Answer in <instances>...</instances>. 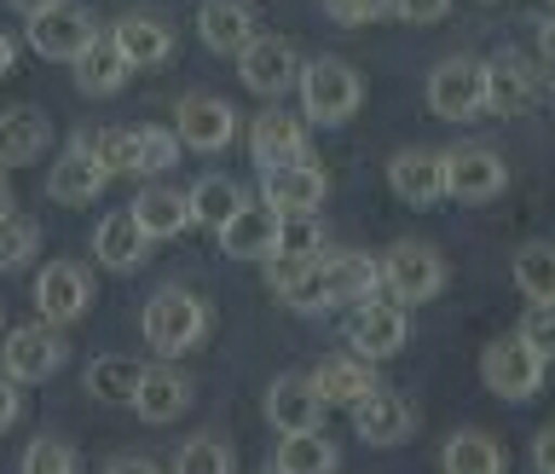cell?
<instances>
[{
	"label": "cell",
	"mask_w": 555,
	"mask_h": 474,
	"mask_svg": "<svg viewBox=\"0 0 555 474\" xmlns=\"http://www.w3.org/2000/svg\"><path fill=\"white\" fill-rule=\"evenodd\" d=\"M376 267H382V290H388L399 307H423V302H434V295L446 290V260H440L434 243L405 238V243H393Z\"/></svg>",
	"instance_id": "cell-3"
},
{
	"label": "cell",
	"mask_w": 555,
	"mask_h": 474,
	"mask_svg": "<svg viewBox=\"0 0 555 474\" xmlns=\"http://www.w3.org/2000/svg\"><path fill=\"white\" fill-rule=\"evenodd\" d=\"M260 197H267L278 215H319V203L330 197V180H324V168H312V163L260 168Z\"/></svg>",
	"instance_id": "cell-16"
},
{
	"label": "cell",
	"mask_w": 555,
	"mask_h": 474,
	"mask_svg": "<svg viewBox=\"0 0 555 474\" xmlns=\"http://www.w3.org/2000/svg\"><path fill=\"white\" fill-rule=\"evenodd\" d=\"M139 324H145L151 354L180 359V354H191V347L208 336V307H203L191 290L168 284V290H156L151 302H145V319H139Z\"/></svg>",
	"instance_id": "cell-1"
},
{
	"label": "cell",
	"mask_w": 555,
	"mask_h": 474,
	"mask_svg": "<svg viewBox=\"0 0 555 474\" xmlns=\"http://www.w3.org/2000/svg\"><path fill=\"white\" fill-rule=\"evenodd\" d=\"M104 185H111V168L99 163L93 139H81V145H69V151L59 156V163H52V174H47V197H52V203H64V208H81V203H93Z\"/></svg>",
	"instance_id": "cell-14"
},
{
	"label": "cell",
	"mask_w": 555,
	"mask_h": 474,
	"mask_svg": "<svg viewBox=\"0 0 555 474\" xmlns=\"http://www.w3.org/2000/svg\"><path fill=\"white\" fill-rule=\"evenodd\" d=\"M220 232V249L232 260H267L278 249V208L272 203H243L225 226H215Z\"/></svg>",
	"instance_id": "cell-19"
},
{
	"label": "cell",
	"mask_w": 555,
	"mask_h": 474,
	"mask_svg": "<svg viewBox=\"0 0 555 474\" xmlns=\"http://www.w3.org/2000/svg\"><path fill=\"white\" fill-rule=\"evenodd\" d=\"M515 284L527 302L555 307V243H527V249L515 255Z\"/></svg>",
	"instance_id": "cell-34"
},
{
	"label": "cell",
	"mask_w": 555,
	"mask_h": 474,
	"mask_svg": "<svg viewBox=\"0 0 555 474\" xmlns=\"http://www.w3.org/2000/svg\"><path fill=\"white\" fill-rule=\"evenodd\" d=\"M173 469L180 474H232L237 458H232L225 440H215V434H197V440H185L180 451H173Z\"/></svg>",
	"instance_id": "cell-35"
},
{
	"label": "cell",
	"mask_w": 555,
	"mask_h": 474,
	"mask_svg": "<svg viewBox=\"0 0 555 474\" xmlns=\"http://www.w3.org/2000/svg\"><path fill=\"white\" fill-rule=\"evenodd\" d=\"M17 388H24V382H17L7 364H0V434H7V428L17 423V411H24V394H17Z\"/></svg>",
	"instance_id": "cell-44"
},
{
	"label": "cell",
	"mask_w": 555,
	"mask_h": 474,
	"mask_svg": "<svg viewBox=\"0 0 555 474\" xmlns=\"http://www.w3.org/2000/svg\"><path fill=\"white\" fill-rule=\"evenodd\" d=\"M532 469H538V474H555V428H544V434L532 440Z\"/></svg>",
	"instance_id": "cell-45"
},
{
	"label": "cell",
	"mask_w": 555,
	"mask_h": 474,
	"mask_svg": "<svg viewBox=\"0 0 555 474\" xmlns=\"http://www.w3.org/2000/svg\"><path fill=\"white\" fill-rule=\"evenodd\" d=\"M538 52H544V64H555V17L538 24Z\"/></svg>",
	"instance_id": "cell-46"
},
{
	"label": "cell",
	"mask_w": 555,
	"mask_h": 474,
	"mask_svg": "<svg viewBox=\"0 0 555 474\" xmlns=\"http://www.w3.org/2000/svg\"><path fill=\"white\" fill-rule=\"evenodd\" d=\"M185 406H191V382L180 371H168V364H145L133 411L145 417V423H173V417H185Z\"/></svg>",
	"instance_id": "cell-27"
},
{
	"label": "cell",
	"mask_w": 555,
	"mask_h": 474,
	"mask_svg": "<svg viewBox=\"0 0 555 474\" xmlns=\"http://www.w3.org/2000/svg\"><path fill=\"white\" fill-rule=\"evenodd\" d=\"M64 336H59V324H17L7 347H0V364L17 376V382H47V376H59L64 371Z\"/></svg>",
	"instance_id": "cell-8"
},
{
	"label": "cell",
	"mask_w": 555,
	"mask_h": 474,
	"mask_svg": "<svg viewBox=\"0 0 555 474\" xmlns=\"http://www.w3.org/2000/svg\"><path fill=\"white\" fill-rule=\"evenodd\" d=\"M440 469L446 474H498L503 469V446L480 428H463L440 446Z\"/></svg>",
	"instance_id": "cell-32"
},
{
	"label": "cell",
	"mask_w": 555,
	"mask_h": 474,
	"mask_svg": "<svg viewBox=\"0 0 555 474\" xmlns=\"http://www.w3.org/2000/svg\"><path fill=\"white\" fill-rule=\"evenodd\" d=\"M405 307L399 302H359L353 307V319H347V347H353V354H364V359H393L399 347H405Z\"/></svg>",
	"instance_id": "cell-11"
},
{
	"label": "cell",
	"mask_w": 555,
	"mask_h": 474,
	"mask_svg": "<svg viewBox=\"0 0 555 474\" xmlns=\"http://www.w3.org/2000/svg\"><path fill=\"white\" fill-rule=\"evenodd\" d=\"M128 76H133V64L121 59V47L111 41V35H99V41L76 59V87H81V93H93V99L121 93V81H128Z\"/></svg>",
	"instance_id": "cell-28"
},
{
	"label": "cell",
	"mask_w": 555,
	"mask_h": 474,
	"mask_svg": "<svg viewBox=\"0 0 555 474\" xmlns=\"http://www.w3.org/2000/svg\"><path fill=\"white\" fill-rule=\"evenodd\" d=\"M353 434H359L364 446H405L411 434H416L411 399L393 394V388H371V394L353 406Z\"/></svg>",
	"instance_id": "cell-13"
},
{
	"label": "cell",
	"mask_w": 555,
	"mask_h": 474,
	"mask_svg": "<svg viewBox=\"0 0 555 474\" xmlns=\"http://www.w3.org/2000/svg\"><path fill=\"white\" fill-rule=\"evenodd\" d=\"M312 388H319L324 406H347V411H353L359 399L376 388V371H371V359H364V354H341V359H324L319 371H312Z\"/></svg>",
	"instance_id": "cell-26"
},
{
	"label": "cell",
	"mask_w": 555,
	"mask_h": 474,
	"mask_svg": "<svg viewBox=\"0 0 555 474\" xmlns=\"http://www.w3.org/2000/svg\"><path fill=\"white\" fill-rule=\"evenodd\" d=\"M173 133H180V145L185 151H203V156H215L232 145V133H237V111L225 99L215 93H191L173 104Z\"/></svg>",
	"instance_id": "cell-7"
},
{
	"label": "cell",
	"mask_w": 555,
	"mask_h": 474,
	"mask_svg": "<svg viewBox=\"0 0 555 474\" xmlns=\"http://www.w3.org/2000/svg\"><path fill=\"white\" fill-rule=\"evenodd\" d=\"M509 185V168L492 145H457L446 151V197L457 203H492Z\"/></svg>",
	"instance_id": "cell-9"
},
{
	"label": "cell",
	"mask_w": 555,
	"mask_h": 474,
	"mask_svg": "<svg viewBox=\"0 0 555 474\" xmlns=\"http://www.w3.org/2000/svg\"><path fill=\"white\" fill-rule=\"evenodd\" d=\"M12 7H17V12H24V17H35V12H47V7H59V0H12Z\"/></svg>",
	"instance_id": "cell-49"
},
{
	"label": "cell",
	"mask_w": 555,
	"mask_h": 474,
	"mask_svg": "<svg viewBox=\"0 0 555 474\" xmlns=\"http://www.w3.org/2000/svg\"><path fill=\"white\" fill-rule=\"evenodd\" d=\"M272 255H284V260L324 255V226L312 220V215H278V249Z\"/></svg>",
	"instance_id": "cell-36"
},
{
	"label": "cell",
	"mask_w": 555,
	"mask_h": 474,
	"mask_svg": "<svg viewBox=\"0 0 555 474\" xmlns=\"http://www.w3.org/2000/svg\"><path fill=\"white\" fill-rule=\"evenodd\" d=\"M237 76L260 99H284L289 87L301 81V64H295V47L289 41H278V35H255V41L237 52Z\"/></svg>",
	"instance_id": "cell-10"
},
{
	"label": "cell",
	"mask_w": 555,
	"mask_h": 474,
	"mask_svg": "<svg viewBox=\"0 0 555 474\" xmlns=\"http://www.w3.org/2000/svg\"><path fill=\"white\" fill-rule=\"evenodd\" d=\"M336 463H341V451L330 446L319 428L284 434V440H278V451H272V469H278V474H330Z\"/></svg>",
	"instance_id": "cell-31"
},
{
	"label": "cell",
	"mask_w": 555,
	"mask_h": 474,
	"mask_svg": "<svg viewBox=\"0 0 555 474\" xmlns=\"http://www.w3.org/2000/svg\"><path fill=\"white\" fill-rule=\"evenodd\" d=\"M93 151L111 174H139V128H104L93 139Z\"/></svg>",
	"instance_id": "cell-39"
},
{
	"label": "cell",
	"mask_w": 555,
	"mask_h": 474,
	"mask_svg": "<svg viewBox=\"0 0 555 474\" xmlns=\"http://www.w3.org/2000/svg\"><path fill=\"white\" fill-rule=\"evenodd\" d=\"M197 35H203L208 52H225V59H237V52L255 41V12H249V0H203Z\"/></svg>",
	"instance_id": "cell-23"
},
{
	"label": "cell",
	"mask_w": 555,
	"mask_h": 474,
	"mask_svg": "<svg viewBox=\"0 0 555 474\" xmlns=\"http://www.w3.org/2000/svg\"><path fill=\"white\" fill-rule=\"evenodd\" d=\"M249 156H255V168L307 163V128L289 111H260L249 128Z\"/></svg>",
	"instance_id": "cell-18"
},
{
	"label": "cell",
	"mask_w": 555,
	"mask_h": 474,
	"mask_svg": "<svg viewBox=\"0 0 555 474\" xmlns=\"http://www.w3.org/2000/svg\"><path fill=\"white\" fill-rule=\"evenodd\" d=\"M76 446H64V440H47V434H41V440H29L24 446V458H17V469H24V474H76Z\"/></svg>",
	"instance_id": "cell-38"
},
{
	"label": "cell",
	"mask_w": 555,
	"mask_h": 474,
	"mask_svg": "<svg viewBox=\"0 0 555 474\" xmlns=\"http://www.w3.org/2000/svg\"><path fill=\"white\" fill-rule=\"evenodd\" d=\"M111 41L121 47V59H128L133 69H151V64H168L173 59V29L163 24V17L151 12H128L111 24Z\"/></svg>",
	"instance_id": "cell-22"
},
{
	"label": "cell",
	"mask_w": 555,
	"mask_h": 474,
	"mask_svg": "<svg viewBox=\"0 0 555 474\" xmlns=\"http://www.w3.org/2000/svg\"><path fill=\"white\" fill-rule=\"evenodd\" d=\"M532 104H538V76L515 59V52L486 59V111L492 116H527Z\"/></svg>",
	"instance_id": "cell-20"
},
{
	"label": "cell",
	"mask_w": 555,
	"mask_h": 474,
	"mask_svg": "<svg viewBox=\"0 0 555 474\" xmlns=\"http://www.w3.org/2000/svg\"><path fill=\"white\" fill-rule=\"evenodd\" d=\"M93 41H99L93 17H87L81 7H69V0H59V7L29 17V47L41 52V59H52V64H76Z\"/></svg>",
	"instance_id": "cell-6"
},
{
	"label": "cell",
	"mask_w": 555,
	"mask_h": 474,
	"mask_svg": "<svg viewBox=\"0 0 555 474\" xmlns=\"http://www.w3.org/2000/svg\"><path fill=\"white\" fill-rule=\"evenodd\" d=\"M151 458H111V474H151Z\"/></svg>",
	"instance_id": "cell-47"
},
{
	"label": "cell",
	"mask_w": 555,
	"mask_h": 474,
	"mask_svg": "<svg viewBox=\"0 0 555 474\" xmlns=\"http://www.w3.org/2000/svg\"><path fill=\"white\" fill-rule=\"evenodd\" d=\"M295 87H301L307 121H319V128H341V121H353L359 99H364L359 69L341 64V59H312V64H301V81H295Z\"/></svg>",
	"instance_id": "cell-2"
},
{
	"label": "cell",
	"mask_w": 555,
	"mask_h": 474,
	"mask_svg": "<svg viewBox=\"0 0 555 474\" xmlns=\"http://www.w3.org/2000/svg\"><path fill=\"white\" fill-rule=\"evenodd\" d=\"M480 382H486L498 399L520 406V399H532L538 388H544V359H538L520 336H498V342L480 354Z\"/></svg>",
	"instance_id": "cell-5"
},
{
	"label": "cell",
	"mask_w": 555,
	"mask_h": 474,
	"mask_svg": "<svg viewBox=\"0 0 555 474\" xmlns=\"http://www.w3.org/2000/svg\"><path fill=\"white\" fill-rule=\"evenodd\" d=\"M393 17H405V24H440L451 12V0H388Z\"/></svg>",
	"instance_id": "cell-43"
},
{
	"label": "cell",
	"mask_w": 555,
	"mask_h": 474,
	"mask_svg": "<svg viewBox=\"0 0 555 474\" xmlns=\"http://www.w3.org/2000/svg\"><path fill=\"white\" fill-rule=\"evenodd\" d=\"M382 290V267L371 255H324V307H359Z\"/></svg>",
	"instance_id": "cell-25"
},
{
	"label": "cell",
	"mask_w": 555,
	"mask_h": 474,
	"mask_svg": "<svg viewBox=\"0 0 555 474\" xmlns=\"http://www.w3.org/2000/svg\"><path fill=\"white\" fill-rule=\"evenodd\" d=\"M388 185H393V197H399V203H411V208L440 203V197H446V151H428V145L393 151Z\"/></svg>",
	"instance_id": "cell-15"
},
{
	"label": "cell",
	"mask_w": 555,
	"mask_h": 474,
	"mask_svg": "<svg viewBox=\"0 0 555 474\" xmlns=\"http://www.w3.org/2000/svg\"><path fill=\"white\" fill-rule=\"evenodd\" d=\"M0 215H12V191H7V180H0Z\"/></svg>",
	"instance_id": "cell-50"
},
{
	"label": "cell",
	"mask_w": 555,
	"mask_h": 474,
	"mask_svg": "<svg viewBox=\"0 0 555 474\" xmlns=\"http://www.w3.org/2000/svg\"><path fill=\"white\" fill-rule=\"evenodd\" d=\"M173 163H180V133L139 128V174H168Z\"/></svg>",
	"instance_id": "cell-40"
},
{
	"label": "cell",
	"mask_w": 555,
	"mask_h": 474,
	"mask_svg": "<svg viewBox=\"0 0 555 474\" xmlns=\"http://www.w3.org/2000/svg\"><path fill=\"white\" fill-rule=\"evenodd\" d=\"M35 243H41L35 220H24V215H0V272H17L24 260H35Z\"/></svg>",
	"instance_id": "cell-37"
},
{
	"label": "cell",
	"mask_w": 555,
	"mask_h": 474,
	"mask_svg": "<svg viewBox=\"0 0 555 474\" xmlns=\"http://www.w3.org/2000/svg\"><path fill=\"white\" fill-rule=\"evenodd\" d=\"M151 232L139 226L133 208H116V215H104L99 220V232H93V255L104 260L111 272H133V267H145L151 260Z\"/></svg>",
	"instance_id": "cell-17"
},
{
	"label": "cell",
	"mask_w": 555,
	"mask_h": 474,
	"mask_svg": "<svg viewBox=\"0 0 555 474\" xmlns=\"http://www.w3.org/2000/svg\"><path fill=\"white\" fill-rule=\"evenodd\" d=\"M243 203H249V197H243V185L225 180V174H203V180L191 185V215H197L203 226H225Z\"/></svg>",
	"instance_id": "cell-33"
},
{
	"label": "cell",
	"mask_w": 555,
	"mask_h": 474,
	"mask_svg": "<svg viewBox=\"0 0 555 474\" xmlns=\"http://www.w3.org/2000/svg\"><path fill=\"white\" fill-rule=\"evenodd\" d=\"M324 12L336 17V24H371V17L393 12L388 0H324Z\"/></svg>",
	"instance_id": "cell-42"
},
{
	"label": "cell",
	"mask_w": 555,
	"mask_h": 474,
	"mask_svg": "<svg viewBox=\"0 0 555 474\" xmlns=\"http://www.w3.org/2000/svg\"><path fill=\"white\" fill-rule=\"evenodd\" d=\"M133 215H139V226H145L156 243H163V238H180L185 226H197V215H191V191H168V185L139 191Z\"/></svg>",
	"instance_id": "cell-29"
},
{
	"label": "cell",
	"mask_w": 555,
	"mask_h": 474,
	"mask_svg": "<svg viewBox=\"0 0 555 474\" xmlns=\"http://www.w3.org/2000/svg\"><path fill=\"white\" fill-rule=\"evenodd\" d=\"M12 64H17V47H12V35L0 29V76H12Z\"/></svg>",
	"instance_id": "cell-48"
},
{
	"label": "cell",
	"mask_w": 555,
	"mask_h": 474,
	"mask_svg": "<svg viewBox=\"0 0 555 474\" xmlns=\"http://www.w3.org/2000/svg\"><path fill=\"white\" fill-rule=\"evenodd\" d=\"M139 376H145V364H139V359H128V354H104V359L87 364V394H93L99 406H133Z\"/></svg>",
	"instance_id": "cell-30"
},
{
	"label": "cell",
	"mask_w": 555,
	"mask_h": 474,
	"mask_svg": "<svg viewBox=\"0 0 555 474\" xmlns=\"http://www.w3.org/2000/svg\"><path fill=\"white\" fill-rule=\"evenodd\" d=\"M87 307H93V278L76 260H47V272L35 278V312L47 324H76Z\"/></svg>",
	"instance_id": "cell-12"
},
{
	"label": "cell",
	"mask_w": 555,
	"mask_h": 474,
	"mask_svg": "<svg viewBox=\"0 0 555 474\" xmlns=\"http://www.w3.org/2000/svg\"><path fill=\"white\" fill-rule=\"evenodd\" d=\"M428 111L440 121H475L486 111V64L440 59L428 69Z\"/></svg>",
	"instance_id": "cell-4"
},
{
	"label": "cell",
	"mask_w": 555,
	"mask_h": 474,
	"mask_svg": "<svg viewBox=\"0 0 555 474\" xmlns=\"http://www.w3.org/2000/svg\"><path fill=\"white\" fill-rule=\"evenodd\" d=\"M267 423L278 434H301L324 423V399L312 388V376H278L267 388Z\"/></svg>",
	"instance_id": "cell-21"
},
{
	"label": "cell",
	"mask_w": 555,
	"mask_h": 474,
	"mask_svg": "<svg viewBox=\"0 0 555 474\" xmlns=\"http://www.w3.org/2000/svg\"><path fill=\"white\" fill-rule=\"evenodd\" d=\"M515 336H520V342H527V347H532L538 359L550 364V359H555V307H538V302H532V307H527V319H520V330H515Z\"/></svg>",
	"instance_id": "cell-41"
},
{
	"label": "cell",
	"mask_w": 555,
	"mask_h": 474,
	"mask_svg": "<svg viewBox=\"0 0 555 474\" xmlns=\"http://www.w3.org/2000/svg\"><path fill=\"white\" fill-rule=\"evenodd\" d=\"M47 145H52V121L35 104H17V111L0 116V168H29L35 156H47Z\"/></svg>",
	"instance_id": "cell-24"
}]
</instances>
